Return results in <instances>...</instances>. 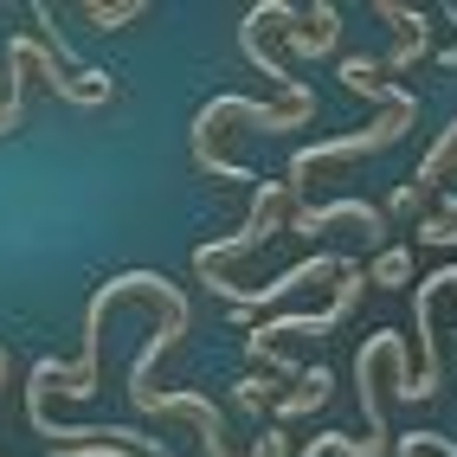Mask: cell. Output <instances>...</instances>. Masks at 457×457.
I'll return each mask as SVG.
<instances>
[{
    "label": "cell",
    "mask_w": 457,
    "mask_h": 457,
    "mask_svg": "<svg viewBox=\"0 0 457 457\" xmlns=\"http://www.w3.org/2000/svg\"><path fill=\"white\" fill-rule=\"evenodd\" d=\"M342 78L348 90H361V97H374L380 110H419V97L412 90H400V84H386V71H380V58H342Z\"/></svg>",
    "instance_id": "cell-9"
},
{
    "label": "cell",
    "mask_w": 457,
    "mask_h": 457,
    "mask_svg": "<svg viewBox=\"0 0 457 457\" xmlns=\"http://www.w3.org/2000/svg\"><path fill=\"white\" fill-rule=\"evenodd\" d=\"M361 278H368V284H412V252L406 245H380V258L368 264V270H361Z\"/></svg>",
    "instance_id": "cell-11"
},
{
    "label": "cell",
    "mask_w": 457,
    "mask_h": 457,
    "mask_svg": "<svg viewBox=\"0 0 457 457\" xmlns=\"http://www.w3.org/2000/svg\"><path fill=\"white\" fill-rule=\"evenodd\" d=\"M361 284H368V278H361V264H354V270H342V278H335V296H328V310H310V316H270V322H258V328L245 335V354L258 361L264 374H290V380H303V368H296V361H290L278 342H284V335H328L335 322H342V316L354 310Z\"/></svg>",
    "instance_id": "cell-2"
},
{
    "label": "cell",
    "mask_w": 457,
    "mask_h": 457,
    "mask_svg": "<svg viewBox=\"0 0 457 457\" xmlns=\"http://www.w3.org/2000/svg\"><path fill=\"white\" fill-rule=\"evenodd\" d=\"M419 123V110H386L380 123H368V129H354V136H328V142H303L296 155H290V168H284V187H290V200H303V187H310L316 174H328V168H342V162H354V155H374V148H393L406 129Z\"/></svg>",
    "instance_id": "cell-3"
},
{
    "label": "cell",
    "mask_w": 457,
    "mask_h": 457,
    "mask_svg": "<svg viewBox=\"0 0 457 457\" xmlns=\"http://www.w3.org/2000/svg\"><path fill=\"white\" fill-rule=\"evenodd\" d=\"M419 245H457V194L438 200L432 220H419Z\"/></svg>",
    "instance_id": "cell-13"
},
{
    "label": "cell",
    "mask_w": 457,
    "mask_h": 457,
    "mask_svg": "<svg viewBox=\"0 0 457 457\" xmlns=\"http://www.w3.org/2000/svg\"><path fill=\"white\" fill-rule=\"evenodd\" d=\"M252 457H290V438H284V432H264V438L252 445Z\"/></svg>",
    "instance_id": "cell-15"
},
{
    "label": "cell",
    "mask_w": 457,
    "mask_h": 457,
    "mask_svg": "<svg viewBox=\"0 0 457 457\" xmlns=\"http://www.w3.org/2000/svg\"><path fill=\"white\" fill-rule=\"evenodd\" d=\"M328 386H335V374L328 368H303V380H296V393H278V419H303V412H316L322 400H328Z\"/></svg>",
    "instance_id": "cell-10"
},
{
    "label": "cell",
    "mask_w": 457,
    "mask_h": 457,
    "mask_svg": "<svg viewBox=\"0 0 457 457\" xmlns=\"http://www.w3.org/2000/svg\"><path fill=\"white\" fill-rule=\"evenodd\" d=\"M335 226H361V232H368V245H380L393 220H386V206H374V200H328V206H296L284 232L316 238V232H335Z\"/></svg>",
    "instance_id": "cell-6"
},
{
    "label": "cell",
    "mask_w": 457,
    "mask_h": 457,
    "mask_svg": "<svg viewBox=\"0 0 457 457\" xmlns=\"http://www.w3.org/2000/svg\"><path fill=\"white\" fill-rule=\"evenodd\" d=\"M290 212H296V200H290L284 180H258V187H252V212H245V226L226 232V238H212V245H200V252H194V270H200V278H206V270H226L232 258H245L252 245L278 238V232L290 226Z\"/></svg>",
    "instance_id": "cell-5"
},
{
    "label": "cell",
    "mask_w": 457,
    "mask_h": 457,
    "mask_svg": "<svg viewBox=\"0 0 457 457\" xmlns=\"http://www.w3.org/2000/svg\"><path fill=\"white\" fill-rule=\"evenodd\" d=\"M374 13L393 20V33H400V46L380 58V71H412L419 58L432 52V13H425V7H393V0H380Z\"/></svg>",
    "instance_id": "cell-8"
},
{
    "label": "cell",
    "mask_w": 457,
    "mask_h": 457,
    "mask_svg": "<svg viewBox=\"0 0 457 457\" xmlns=\"http://www.w3.org/2000/svg\"><path fill=\"white\" fill-rule=\"evenodd\" d=\"M232 406L245 419H264V406H278V386H270V374H245L232 380Z\"/></svg>",
    "instance_id": "cell-12"
},
{
    "label": "cell",
    "mask_w": 457,
    "mask_h": 457,
    "mask_svg": "<svg viewBox=\"0 0 457 457\" xmlns=\"http://www.w3.org/2000/svg\"><path fill=\"white\" fill-rule=\"evenodd\" d=\"M438 65H445V71H457V46H445V52H438Z\"/></svg>",
    "instance_id": "cell-16"
},
{
    "label": "cell",
    "mask_w": 457,
    "mask_h": 457,
    "mask_svg": "<svg viewBox=\"0 0 457 457\" xmlns=\"http://www.w3.org/2000/svg\"><path fill=\"white\" fill-rule=\"evenodd\" d=\"M342 270H354V258H342V252H310V258H296L290 270H278L270 284H245V278H220V270H206V290L226 303L232 316H252V310H264V303H278V296H290V290H303V284H316V278H342Z\"/></svg>",
    "instance_id": "cell-4"
},
{
    "label": "cell",
    "mask_w": 457,
    "mask_h": 457,
    "mask_svg": "<svg viewBox=\"0 0 457 457\" xmlns=\"http://www.w3.org/2000/svg\"><path fill=\"white\" fill-rule=\"evenodd\" d=\"M445 168H457V116H451V129H438V142L432 148H425V162L400 180V187H393V200H386V220H393V212H412L425 194H432L438 187V174Z\"/></svg>",
    "instance_id": "cell-7"
},
{
    "label": "cell",
    "mask_w": 457,
    "mask_h": 457,
    "mask_svg": "<svg viewBox=\"0 0 457 457\" xmlns=\"http://www.w3.org/2000/svg\"><path fill=\"white\" fill-rule=\"evenodd\" d=\"M0 386H7V354H0Z\"/></svg>",
    "instance_id": "cell-17"
},
{
    "label": "cell",
    "mask_w": 457,
    "mask_h": 457,
    "mask_svg": "<svg viewBox=\"0 0 457 457\" xmlns=\"http://www.w3.org/2000/svg\"><path fill=\"white\" fill-rule=\"evenodd\" d=\"M142 13H148L142 0H123V7H84V20H97L104 33H110V26H123V20H142Z\"/></svg>",
    "instance_id": "cell-14"
},
{
    "label": "cell",
    "mask_w": 457,
    "mask_h": 457,
    "mask_svg": "<svg viewBox=\"0 0 457 457\" xmlns=\"http://www.w3.org/2000/svg\"><path fill=\"white\" fill-rule=\"evenodd\" d=\"M310 116H316V90H303V97H290V104H278V110L258 104V97H232V90H226V97H212V104L194 116V162H200L212 180H252V187H258V174L238 168L226 148H220V142H226V123H258V129L270 136V129H303Z\"/></svg>",
    "instance_id": "cell-1"
}]
</instances>
